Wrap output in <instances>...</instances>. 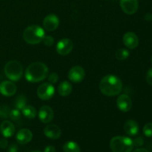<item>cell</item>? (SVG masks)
<instances>
[{"label": "cell", "mask_w": 152, "mask_h": 152, "mask_svg": "<svg viewBox=\"0 0 152 152\" xmlns=\"http://www.w3.org/2000/svg\"><path fill=\"white\" fill-rule=\"evenodd\" d=\"M117 106L122 112H128L132 108V101L127 94H121L117 99Z\"/></svg>", "instance_id": "obj_12"}, {"label": "cell", "mask_w": 152, "mask_h": 152, "mask_svg": "<svg viewBox=\"0 0 152 152\" xmlns=\"http://www.w3.org/2000/svg\"><path fill=\"white\" fill-rule=\"evenodd\" d=\"M133 142H134V145L139 147L143 145V140H142V137H137L135 140H134Z\"/></svg>", "instance_id": "obj_31"}, {"label": "cell", "mask_w": 152, "mask_h": 152, "mask_svg": "<svg viewBox=\"0 0 152 152\" xmlns=\"http://www.w3.org/2000/svg\"><path fill=\"white\" fill-rule=\"evenodd\" d=\"M120 4L122 10L129 15L136 13L139 7L138 0H120Z\"/></svg>", "instance_id": "obj_9"}, {"label": "cell", "mask_w": 152, "mask_h": 152, "mask_svg": "<svg viewBox=\"0 0 152 152\" xmlns=\"http://www.w3.org/2000/svg\"><path fill=\"white\" fill-rule=\"evenodd\" d=\"M59 19L56 15L49 14L43 20V27L47 31H53L59 27Z\"/></svg>", "instance_id": "obj_10"}, {"label": "cell", "mask_w": 152, "mask_h": 152, "mask_svg": "<svg viewBox=\"0 0 152 152\" xmlns=\"http://www.w3.org/2000/svg\"><path fill=\"white\" fill-rule=\"evenodd\" d=\"M32 152H41L40 151H32Z\"/></svg>", "instance_id": "obj_35"}, {"label": "cell", "mask_w": 152, "mask_h": 152, "mask_svg": "<svg viewBox=\"0 0 152 152\" xmlns=\"http://www.w3.org/2000/svg\"><path fill=\"white\" fill-rule=\"evenodd\" d=\"M54 93V87L50 83H42L37 89V96L42 100H49L53 97Z\"/></svg>", "instance_id": "obj_6"}, {"label": "cell", "mask_w": 152, "mask_h": 152, "mask_svg": "<svg viewBox=\"0 0 152 152\" xmlns=\"http://www.w3.org/2000/svg\"><path fill=\"white\" fill-rule=\"evenodd\" d=\"M16 86L13 82L6 80L0 83V93L5 96H12L16 94Z\"/></svg>", "instance_id": "obj_13"}, {"label": "cell", "mask_w": 152, "mask_h": 152, "mask_svg": "<svg viewBox=\"0 0 152 152\" xmlns=\"http://www.w3.org/2000/svg\"><path fill=\"white\" fill-rule=\"evenodd\" d=\"M48 82L51 84H55V83H57V81L59 80V75L56 73H51L50 75H48Z\"/></svg>", "instance_id": "obj_28"}, {"label": "cell", "mask_w": 152, "mask_h": 152, "mask_svg": "<svg viewBox=\"0 0 152 152\" xmlns=\"http://www.w3.org/2000/svg\"><path fill=\"white\" fill-rule=\"evenodd\" d=\"M22 113L26 118L34 119L37 116V110L32 105H26L22 110Z\"/></svg>", "instance_id": "obj_21"}, {"label": "cell", "mask_w": 152, "mask_h": 152, "mask_svg": "<svg viewBox=\"0 0 152 152\" xmlns=\"http://www.w3.org/2000/svg\"><path fill=\"white\" fill-rule=\"evenodd\" d=\"M133 152H148V151L147 149H145V148H137V149L134 150Z\"/></svg>", "instance_id": "obj_34"}, {"label": "cell", "mask_w": 152, "mask_h": 152, "mask_svg": "<svg viewBox=\"0 0 152 152\" xmlns=\"http://www.w3.org/2000/svg\"><path fill=\"white\" fill-rule=\"evenodd\" d=\"M99 87L103 95L108 96H117L123 90V82L117 76L108 74L101 80Z\"/></svg>", "instance_id": "obj_1"}, {"label": "cell", "mask_w": 152, "mask_h": 152, "mask_svg": "<svg viewBox=\"0 0 152 152\" xmlns=\"http://www.w3.org/2000/svg\"><path fill=\"white\" fill-rule=\"evenodd\" d=\"M72 92V86L68 81H63L58 86V93L62 96H67Z\"/></svg>", "instance_id": "obj_19"}, {"label": "cell", "mask_w": 152, "mask_h": 152, "mask_svg": "<svg viewBox=\"0 0 152 152\" xmlns=\"http://www.w3.org/2000/svg\"><path fill=\"white\" fill-rule=\"evenodd\" d=\"M44 134L50 140H57L62 135V131L56 125L49 124L44 129Z\"/></svg>", "instance_id": "obj_15"}, {"label": "cell", "mask_w": 152, "mask_h": 152, "mask_svg": "<svg viewBox=\"0 0 152 152\" xmlns=\"http://www.w3.org/2000/svg\"><path fill=\"white\" fill-rule=\"evenodd\" d=\"M68 76L70 81L74 83H79L84 80L86 72L83 67L77 65V66L72 67L69 70Z\"/></svg>", "instance_id": "obj_7"}, {"label": "cell", "mask_w": 152, "mask_h": 152, "mask_svg": "<svg viewBox=\"0 0 152 152\" xmlns=\"http://www.w3.org/2000/svg\"><path fill=\"white\" fill-rule=\"evenodd\" d=\"M42 42H43L45 45L50 47V46L53 45V43H54V39L51 36H45Z\"/></svg>", "instance_id": "obj_27"}, {"label": "cell", "mask_w": 152, "mask_h": 152, "mask_svg": "<svg viewBox=\"0 0 152 152\" xmlns=\"http://www.w3.org/2000/svg\"><path fill=\"white\" fill-rule=\"evenodd\" d=\"M4 74L11 81H19L23 74V66L19 61H9L4 66Z\"/></svg>", "instance_id": "obj_5"}, {"label": "cell", "mask_w": 152, "mask_h": 152, "mask_svg": "<svg viewBox=\"0 0 152 152\" xmlns=\"http://www.w3.org/2000/svg\"><path fill=\"white\" fill-rule=\"evenodd\" d=\"M45 36L44 29L37 25L27 27L22 34L24 40L30 45L39 44L42 41Z\"/></svg>", "instance_id": "obj_3"}, {"label": "cell", "mask_w": 152, "mask_h": 152, "mask_svg": "<svg viewBox=\"0 0 152 152\" xmlns=\"http://www.w3.org/2000/svg\"><path fill=\"white\" fill-rule=\"evenodd\" d=\"M21 117V112L20 110L17 109V108H15V109L11 110L10 111V114H9V118L10 119L13 121H17L20 119Z\"/></svg>", "instance_id": "obj_25"}, {"label": "cell", "mask_w": 152, "mask_h": 152, "mask_svg": "<svg viewBox=\"0 0 152 152\" xmlns=\"http://www.w3.org/2000/svg\"><path fill=\"white\" fill-rule=\"evenodd\" d=\"M8 152H18V146L14 143L10 144V146L8 147Z\"/></svg>", "instance_id": "obj_32"}, {"label": "cell", "mask_w": 152, "mask_h": 152, "mask_svg": "<svg viewBox=\"0 0 152 152\" xmlns=\"http://www.w3.org/2000/svg\"><path fill=\"white\" fill-rule=\"evenodd\" d=\"M123 44L129 49H134L139 45V39L133 32H127L123 35Z\"/></svg>", "instance_id": "obj_14"}, {"label": "cell", "mask_w": 152, "mask_h": 152, "mask_svg": "<svg viewBox=\"0 0 152 152\" xmlns=\"http://www.w3.org/2000/svg\"><path fill=\"white\" fill-rule=\"evenodd\" d=\"M73 47H74L73 42L70 39L64 38L58 42L56 44V50L59 54L65 56L69 54L72 51Z\"/></svg>", "instance_id": "obj_8"}, {"label": "cell", "mask_w": 152, "mask_h": 152, "mask_svg": "<svg viewBox=\"0 0 152 152\" xmlns=\"http://www.w3.org/2000/svg\"><path fill=\"white\" fill-rule=\"evenodd\" d=\"M151 63H152V57H151Z\"/></svg>", "instance_id": "obj_36"}, {"label": "cell", "mask_w": 152, "mask_h": 152, "mask_svg": "<svg viewBox=\"0 0 152 152\" xmlns=\"http://www.w3.org/2000/svg\"><path fill=\"white\" fill-rule=\"evenodd\" d=\"M53 111L48 105H43L39 108L38 117L40 121L43 123H49L53 120Z\"/></svg>", "instance_id": "obj_11"}, {"label": "cell", "mask_w": 152, "mask_h": 152, "mask_svg": "<svg viewBox=\"0 0 152 152\" xmlns=\"http://www.w3.org/2000/svg\"><path fill=\"white\" fill-rule=\"evenodd\" d=\"M130 53H129V51L127 50V49L125 48H120L116 51L115 56L117 58V59L118 60H125V59H127L129 56Z\"/></svg>", "instance_id": "obj_23"}, {"label": "cell", "mask_w": 152, "mask_h": 152, "mask_svg": "<svg viewBox=\"0 0 152 152\" xmlns=\"http://www.w3.org/2000/svg\"><path fill=\"white\" fill-rule=\"evenodd\" d=\"M146 82L148 85L152 86V68L148 69L146 74Z\"/></svg>", "instance_id": "obj_29"}, {"label": "cell", "mask_w": 152, "mask_h": 152, "mask_svg": "<svg viewBox=\"0 0 152 152\" xmlns=\"http://www.w3.org/2000/svg\"><path fill=\"white\" fill-rule=\"evenodd\" d=\"M64 152H80V147L74 141H68L62 147Z\"/></svg>", "instance_id": "obj_20"}, {"label": "cell", "mask_w": 152, "mask_h": 152, "mask_svg": "<svg viewBox=\"0 0 152 152\" xmlns=\"http://www.w3.org/2000/svg\"><path fill=\"white\" fill-rule=\"evenodd\" d=\"M143 133L147 137H152V123H148L144 126Z\"/></svg>", "instance_id": "obj_26"}, {"label": "cell", "mask_w": 152, "mask_h": 152, "mask_svg": "<svg viewBox=\"0 0 152 152\" xmlns=\"http://www.w3.org/2000/svg\"><path fill=\"white\" fill-rule=\"evenodd\" d=\"M48 68L45 63L41 62H33L26 68L25 78L31 83H39L45 80L48 76Z\"/></svg>", "instance_id": "obj_2"}, {"label": "cell", "mask_w": 152, "mask_h": 152, "mask_svg": "<svg viewBox=\"0 0 152 152\" xmlns=\"http://www.w3.org/2000/svg\"><path fill=\"white\" fill-rule=\"evenodd\" d=\"M123 129L128 135L133 137L137 134L140 130V127L138 123L135 120H129L125 123L124 126H123Z\"/></svg>", "instance_id": "obj_18"}, {"label": "cell", "mask_w": 152, "mask_h": 152, "mask_svg": "<svg viewBox=\"0 0 152 152\" xmlns=\"http://www.w3.org/2000/svg\"><path fill=\"white\" fill-rule=\"evenodd\" d=\"M10 109L7 105H0V119H6L9 117Z\"/></svg>", "instance_id": "obj_24"}, {"label": "cell", "mask_w": 152, "mask_h": 152, "mask_svg": "<svg viewBox=\"0 0 152 152\" xmlns=\"http://www.w3.org/2000/svg\"><path fill=\"white\" fill-rule=\"evenodd\" d=\"M44 152H56V148L53 145H48L45 148Z\"/></svg>", "instance_id": "obj_33"}, {"label": "cell", "mask_w": 152, "mask_h": 152, "mask_svg": "<svg viewBox=\"0 0 152 152\" xmlns=\"http://www.w3.org/2000/svg\"><path fill=\"white\" fill-rule=\"evenodd\" d=\"M134 142L131 138L123 136H116L110 141V148L113 152H132Z\"/></svg>", "instance_id": "obj_4"}, {"label": "cell", "mask_w": 152, "mask_h": 152, "mask_svg": "<svg viewBox=\"0 0 152 152\" xmlns=\"http://www.w3.org/2000/svg\"><path fill=\"white\" fill-rule=\"evenodd\" d=\"M14 105L16 108L21 110L22 111L24 107L27 105V97L25 95H19L16 98L14 101Z\"/></svg>", "instance_id": "obj_22"}, {"label": "cell", "mask_w": 152, "mask_h": 152, "mask_svg": "<svg viewBox=\"0 0 152 152\" xmlns=\"http://www.w3.org/2000/svg\"><path fill=\"white\" fill-rule=\"evenodd\" d=\"M7 146H8V141H7V140L6 139V137L1 138L0 140V148L4 149Z\"/></svg>", "instance_id": "obj_30"}, {"label": "cell", "mask_w": 152, "mask_h": 152, "mask_svg": "<svg viewBox=\"0 0 152 152\" xmlns=\"http://www.w3.org/2000/svg\"><path fill=\"white\" fill-rule=\"evenodd\" d=\"M15 126L8 120H4L0 125V132L4 137H10L15 133Z\"/></svg>", "instance_id": "obj_17"}, {"label": "cell", "mask_w": 152, "mask_h": 152, "mask_svg": "<svg viewBox=\"0 0 152 152\" xmlns=\"http://www.w3.org/2000/svg\"><path fill=\"white\" fill-rule=\"evenodd\" d=\"M33 138V134L31 131L28 129H20L17 132L16 136V141L19 144L21 145H25V144L28 143L31 141Z\"/></svg>", "instance_id": "obj_16"}]
</instances>
